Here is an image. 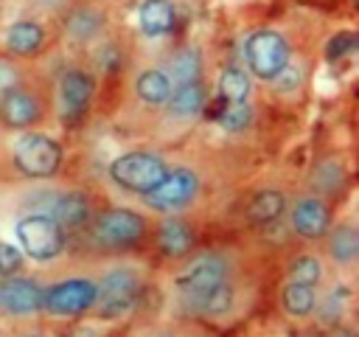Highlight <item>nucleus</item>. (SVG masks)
I'll use <instances>...</instances> for the list:
<instances>
[{
    "label": "nucleus",
    "instance_id": "obj_1",
    "mask_svg": "<svg viewBox=\"0 0 359 337\" xmlns=\"http://www.w3.org/2000/svg\"><path fill=\"white\" fill-rule=\"evenodd\" d=\"M98 284L90 278H65L42 289V309L50 317H81L93 309Z\"/></svg>",
    "mask_w": 359,
    "mask_h": 337
},
{
    "label": "nucleus",
    "instance_id": "obj_2",
    "mask_svg": "<svg viewBox=\"0 0 359 337\" xmlns=\"http://www.w3.org/2000/svg\"><path fill=\"white\" fill-rule=\"evenodd\" d=\"M95 284H98V295L93 309H98L101 317H118L129 312L143 292V278L129 267H115L104 272V278Z\"/></svg>",
    "mask_w": 359,
    "mask_h": 337
},
{
    "label": "nucleus",
    "instance_id": "obj_3",
    "mask_svg": "<svg viewBox=\"0 0 359 337\" xmlns=\"http://www.w3.org/2000/svg\"><path fill=\"white\" fill-rule=\"evenodd\" d=\"M146 239V219L129 208H109L93 225V242L107 250H126Z\"/></svg>",
    "mask_w": 359,
    "mask_h": 337
},
{
    "label": "nucleus",
    "instance_id": "obj_4",
    "mask_svg": "<svg viewBox=\"0 0 359 337\" xmlns=\"http://www.w3.org/2000/svg\"><path fill=\"white\" fill-rule=\"evenodd\" d=\"M165 171H168L165 160L151 152H126L118 160H112V166H109V177L121 188L135 191V194L151 191L165 177Z\"/></svg>",
    "mask_w": 359,
    "mask_h": 337
},
{
    "label": "nucleus",
    "instance_id": "obj_5",
    "mask_svg": "<svg viewBox=\"0 0 359 337\" xmlns=\"http://www.w3.org/2000/svg\"><path fill=\"white\" fill-rule=\"evenodd\" d=\"M17 239L22 253L34 261H50L65 250V230L48 213H31L17 222Z\"/></svg>",
    "mask_w": 359,
    "mask_h": 337
},
{
    "label": "nucleus",
    "instance_id": "obj_6",
    "mask_svg": "<svg viewBox=\"0 0 359 337\" xmlns=\"http://www.w3.org/2000/svg\"><path fill=\"white\" fill-rule=\"evenodd\" d=\"M227 278H230L227 261L216 253H205L185 264V270L174 278V289L188 300V306H194L202 295H208L216 284H222Z\"/></svg>",
    "mask_w": 359,
    "mask_h": 337
},
{
    "label": "nucleus",
    "instance_id": "obj_7",
    "mask_svg": "<svg viewBox=\"0 0 359 337\" xmlns=\"http://www.w3.org/2000/svg\"><path fill=\"white\" fill-rule=\"evenodd\" d=\"M14 163L25 177H50L62 163V149L53 138L28 132L14 149Z\"/></svg>",
    "mask_w": 359,
    "mask_h": 337
},
{
    "label": "nucleus",
    "instance_id": "obj_8",
    "mask_svg": "<svg viewBox=\"0 0 359 337\" xmlns=\"http://www.w3.org/2000/svg\"><path fill=\"white\" fill-rule=\"evenodd\" d=\"M244 56L252 76L269 81L289 62V42L275 31H255L244 42Z\"/></svg>",
    "mask_w": 359,
    "mask_h": 337
},
{
    "label": "nucleus",
    "instance_id": "obj_9",
    "mask_svg": "<svg viewBox=\"0 0 359 337\" xmlns=\"http://www.w3.org/2000/svg\"><path fill=\"white\" fill-rule=\"evenodd\" d=\"M199 191V180L191 168H168L165 177L143 194L146 205L154 208V211H163V213H171V211H180L185 208Z\"/></svg>",
    "mask_w": 359,
    "mask_h": 337
},
{
    "label": "nucleus",
    "instance_id": "obj_10",
    "mask_svg": "<svg viewBox=\"0 0 359 337\" xmlns=\"http://www.w3.org/2000/svg\"><path fill=\"white\" fill-rule=\"evenodd\" d=\"M42 284L31 275L0 278V312L11 317H25L42 309Z\"/></svg>",
    "mask_w": 359,
    "mask_h": 337
},
{
    "label": "nucleus",
    "instance_id": "obj_11",
    "mask_svg": "<svg viewBox=\"0 0 359 337\" xmlns=\"http://www.w3.org/2000/svg\"><path fill=\"white\" fill-rule=\"evenodd\" d=\"M39 115H42V107L31 90L14 87L0 95V121L8 129H28L39 121Z\"/></svg>",
    "mask_w": 359,
    "mask_h": 337
},
{
    "label": "nucleus",
    "instance_id": "obj_12",
    "mask_svg": "<svg viewBox=\"0 0 359 337\" xmlns=\"http://www.w3.org/2000/svg\"><path fill=\"white\" fill-rule=\"evenodd\" d=\"M292 225L303 239H325L331 230V208L320 197H300L292 208Z\"/></svg>",
    "mask_w": 359,
    "mask_h": 337
},
{
    "label": "nucleus",
    "instance_id": "obj_13",
    "mask_svg": "<svg viewBox=\"0 0 359 337\" xmlns=\"http://www.w3.org/2000/svg\"><path fill=\"white\" fill-rule=\"evenodd\" d=\"M93 98V79L84 70H65L59 76V101H62V112L65 121H76Z\"/></svg>",
    "mask_w": 359,
    "mask_h": 337
},
{
    "label": "nucleus",
    "instance_id": "obj_14",
    "mask_svg": "<svg viewBox=\"0 0 359 337\" xmlns=\"http://www.w3.org/2000/svg\"><path fill=\"white\" fill-rule=\"evenodd\" d=\"M157 247L168 258H182L196 247V236H194V230H191V225L185 219L168 216L157 227Z\"/></svg>",
    "mask_w": 359,
    "mask_h": 337
},
{
    "label": "nucleus",
    "instance_id": "obj_15",
    "mask_svg": "<svg viewBox=\"0 0 359 337\" xmlns=\"http://www.w3.org/2000/svg\"><path fill=\"white\" fill-rule=\"evenodd\" d=\"M165 104H168V112L174 118H194L208 107V90L199 79L185 81V84H174Z\"/></svg>",
    "mask_w": 359,
    "mask_h": 337
},
{
    "label": "nucleus",
    "instance_id": "obj_16",
    "mask_svg": "<svg viewBox=\"0 0 359 337\" xmlns=\"http://www.w3.org/2000/svg\"><path fill=\"white\" fill-rule=\"evenodd\" d=\"M62 230H79L90 222V199L79 191H70V194H62L56 202H53V213H50Z\"/></svg>",
    "mask_w": 359,
    "mask_h": 337
},
{
    "label": "nucleus",
    "instance_id": "obj_17",
    "mask_svg": "<svg viewBox=\"0 0 359 337\" xmlns=\"http://www.w3.org/2000/svg\"><path fill=\"white\" fill-rule=\"evenodd\" d=\"M42 42H45V31L31 20H20L6 31V48L14 56H31L42 48Z\"/></svg>",
    "mask_w": 359,
    "mask_h": 337
},
{
    "label": "nucleus",
    "instance_id": "obj_18",
    "mask_svg": "<svg viewBox=\"0 0 359 337\" xmlns=\"http://www.w3.org/2000/svg\"><path fill=\"white\" fill-rule=\"evenodd\" d=\"M328 256L339 267H353L356 264V258H359V233H356L353 225H339L328 236Z\"/></svg>",
    "mask_w": 359,
    "mask_h": 337
},
{
    "label": "nucleus",
    "instance_id": "obj_19",
    "mask_svg": "<svg viewBox=\"0 0 359 337\" xmlns=\"http://www.w3.org/2000/svg\"><path fill=\"white\" fill-rule=\"evenodd\" d=\"M280 306L292 317H309L317 306V286H306L297 281H286L280 289Z\"/></svg>",
    "mask_w": 359,
    "mask_h": 337
},
{
    "label": "nucleus",
    "instance_id": "obj_20",
    "mask_svg": "<svg viewBox=\"0 0 359 337\" xmlns=\"http://www.w3.org/2000/svg\"><path fill=\"white\" fill-rule=\"evenodd\" d=\"M137 17H140V28L146 37H160V34L171 31L177 14H174V6L168 0H146L140 6Z\"/></svg>",
    "mask_w": 359,
    "mask_h": 337
},
{
    "label": "nucleus",
    "instance_id": "obj_21",
    "mask_svg": "<svg viewBox=\"0 0 359 337\" xmlns=\"http://www.w3.org/2000/svg\"><path fill=\"white\" fill-rule=\"evenodd\" d=\"M171 87H174V84H171V79H168L165 70L151 67V70H143V73L137 76V95H140V101H146V104H151V107L165 104L168 95H171Z\"/></svg>",
    "mask_w": 359,
    "mask_h": 337
},
{
    "label": "nucleus",
    "instance_id": "obj_22",
    "mask_svg": "<svg viewBox=\"0 0 359 337\" xmlns=\"http://www.w3.org/2000/svg\"><path fill=\"white\" fill-rule=\"evenodd\" d=\"M283 208H286V199H283L280 191H261V194L252 197V202L247 208V216L252 222L266 225V222H275L283 213Z\"/></svg>",
    "mask_w": 359,
    "mask_h": 337
},
{
    "label": "nucleus",
    "instance_id": "obj_23",
    "mask_svg": "<svg viewBox=\"0 0 359 337\" xmlns=\"http://www.w3.org/2000/svg\"><path fill=\"white\" fill-rule=\"evenodd\" d=\"M286 275H289V281H297V284H306V286H320L323 275H325V267H323V261L317 256L303 253V256H294L289 261Z\"/></svg>",
    "mask_w": 359,
    "mask_h": 337
},
{
    "label": "nucleus",
    "instance_id": "obj_24",
    "mask_svg": "<svg viewBox=\"0 0 359 337\" xmlns=\"http://www.w3.org/2000/svg\"><path fill=\"white\" fill-rule=\"evenodd\" d=\"M348 309H351V289L342 286V284L334 286V289H328L325 298L317 300V306H314V312H320V317L325 323H331V326H337Z\"/></svg>",
    "mask_w": 359,
    "mask_h": 337
},
{
    "label": "nucleus",
    "instance_id": "obj_25",
    "mask_svg": "<svg viewBox=\"0 0 359 337\" xmlns=\"http://www.w3.org/2000/svg\"><path fill=\"white\" fill-rule=\"evenodd\" d=\"M250 76L238 67H227L222 76H219V95L222 101H250Z\"/></svg>",
    "mask_w": 359,
    "mask_h": 337
},
{
    "label": "nucleus",
    "instance_id": "obj_26",
    "mask_svg": "<svg viewBox=\"0 0 359 337\" xmlns=\"http://www.w3.org/2000/svg\"><path fill=\"white\" fill-rule=\"evenodd\" d=\"M216 121L227 132H241L252 121V107H250V101H222Z\"/></svg>",
    "mask_w": 359,
    "mask_h": 337
},
{
    "label": "nucleus",
    "instance_id": "obj_27",
    "mask_svg": "<svg viewBox=\"0 0 359 337\" xmlns=\"http://www.w3.org/2000/svg\"><path fill=\"white\" fill-rule=\"evenodd\" d=\"M168 79L171 84H185V81H196L199 73H202V65H199V53L196 51H180L171 65H168Z\"/></svg>",
    "mask_w": 359,
    "mask_h": 337
},
{
    "label": "nucleus",
    "instance_id": "obj_28",
    "mask_svg": "<svg viewBox=\"0 0 359 337\" xmlns=\"http://www.w3.org/2000/svg\"><path fill=\"white\" fill-rule=\"evenodd\" d=\"M22 270V253L8 244V242H0V278H8V275H17Z\"/></svg>",
    "mask_w": 359,
    "mask_h": 337
},
{
    "label": "nucleus",
    "instance_id": "obj_29",
    "mask_svg": "<svg viewBox=\"0 0 359 337\" xmlns=\"http://www.w3.org/2000/svg\"><path fill=\"white\" fill-rule=\"evenodd\" d=\"M353 45H356V34H353V31H342V34H334V37L328 39L325 56H328L331 62H337V59H342L348 51H353Z\"/></svg>",
    "mask_w": 359,
    "mask_h": 337
},
{
    "label": "nucleus",
    "instance_id": "obj_30",
    "mask_svg": "<svg viewBox=\"0 0 359 337\" xmlns=\"http://www.w3.org/2000/svg\"><path fill=\"white\" fill-rule=\"evenodd\" d=\"M300 79H303V76H300V67L286 62V65H283V67H280L269 81H275V87H278L280 93H289V90H294V87L300 84Z\"/></svg>",
    "mask_w": 359,
    "mask_h": 337
},
{
    "label": "nucleus",
    "instance_id": "obj_31",
    "mask_svg": "<svg viewBox=\"0 0 359 337\" xmlns=\"http://www.w3.org/2000/svg\"><path fill=\"white\" fill-rule=\"evenodd\" d=\"M14 87H20V70L11 62L0 59V95L8 93V90H14Z\"/></svg>",
    "mask_w": 359,
    "mask_h": 337
},
{
    "label": "nucleus",
    "instance_id": "obj_32",
    "mask_svg": "<svg viewBox=\"0 0 359 337\" xmlns=\"http://www.w3.org/2000/svg\"><path fill=\"white\" fill-rule=\"evenodd\" d=\"M25 337H45V334H39V331H34V334H25Z\"/></svg>",
    "mask_w": 359,
    "mask_h": 337
}]
</instances>
